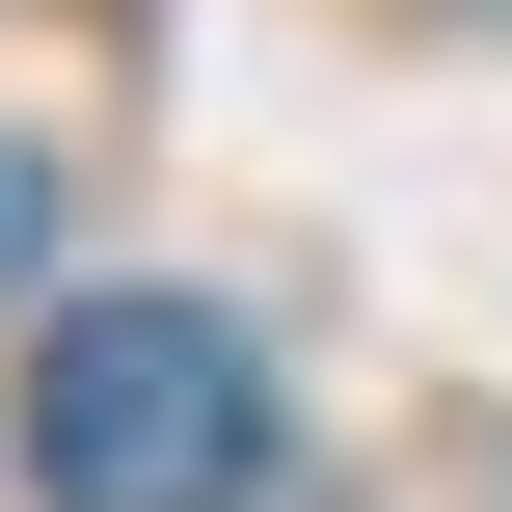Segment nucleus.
I'll use <instances>...</instances> for the list:
<instances>
[{
    "mask_svg": "<svg viewBox=\"0 0 512 512\" xmlns=\"http://www.w3.org/2000/svg\"><path fill=\"white\" fill-rule=\"evenodd\" d=\"M27 270H54V162L0 135V297H27Z\"/></svg>",
    "mask_w": 512,
    "mask_h": 512,
    "instance_id": "f03ea898",
    "label": "nucleus"
},
{
    "mask_svg": "<svg viewBox=\"0 0 512 512\" xmlns=\"http://www.w3.org/2000/svg\"><path fill=\"white\" fill-rule=\"evenodd\" d=\"M27 486L54 512H243L270 486V351L216 297H54L27 324Z\"/></svg>",
    "mask_w": 512,
    "mask_h": 512,
    "instance_id": "f257e3e1",
    "label": "nucleus"
}]
</instances>
